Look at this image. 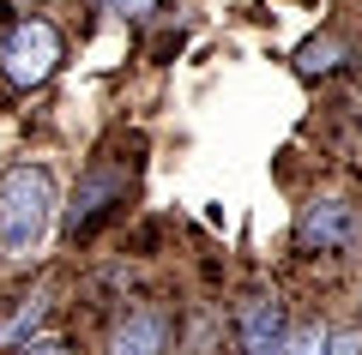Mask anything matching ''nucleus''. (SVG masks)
Masks as SVG:
<instances>
[{
  "label": "nucleus",
  "instance_id": "obj_1",
  "mask_svg": "<svg viewBox=\"0 0 362 355\" xmlns=\"http://www.w3.org/2000/svg\"><path fill=\"white\" fill-rule=\"evenodd\" d=\"M54 223V175L42 163H13L0 175V253L30 259Z\"/></svg>",
  "mask_w": 362,
  "mask_h": 355
},
{
  "label": "nucleus",
  "instance_id": "obj_2",
  "mask_svg": "<svg viewBox=\"0 0 362 355\" xmlns=\"http://www.w3.org/2000/svg\"><path fill=\"white\" fill-rule=\"evenodd\" d=\"M0 66H6V78H13L18 90L49 85V73L61 66V37H54V25L49 18H18V25L6 30V42H0Z\"/></svg>",
  "mask_w": 362,
  "mask_h": 355
},
{
  "label": "nucleus",
  "instance_id": "obj_3",
  "mask_svg": "<svg viewBox=\"0 0 362 355\" xmlns=\"http://www.w3.org/2000/svg\"><path fill=\"white\" fill-rule=\"evenodd\" d=\"M121 199H127V175H121L115 163H90V175L78 181L73 205H66V235H73V241H85V235L103 223Z\"/></svg>",
  "mask_w": 362,
  "mask_h": 355
},
{
  "label": "nucleus",
  "instance_id": "obj_4",
  "mask_svg": "<svg viewBox=\"0 0 362 355\" xmlns=\"http://www.w3.org/2000/svg\"><path fill=\"white\" fill-rule=\"evenodd\" d=\"M356 235V205L350 199H314L296 217V247L302 253H338Z\"/></svg>",
  "mask_w": 362,
  "mask_h": 355
},
{
  "label": "nucleus",
  "instance_id": "obj_5",
  "mask_svg": "<svg viewBox=\"0 0 362 355\" xmlns=\"http://www.w3.org/2000/svg\"><path fill=\"white\" fill-rule=\"evenodd\" d=\"M235 337H242L247 355H278L290 337V319H284V301L278 295H247L242 307H235Z\"/></svg>",
  "mask_w": 362,
  "mask_h": 355
},
{
  "label": "nucleus",
  "instance_id": "obj_6",
  "mask_svg": "<svg viewBox=\"0 0 362 355\" xmlns=\"http://www.w3.org/2000/svg\"><path fill=\"white\" fill-rule=\"evenodd\" d=\"M103 355H169V319L163 313H127L115 331H109V349Z\"/></svg>",
  "mask_w": 362,
  "mask_h": 355
},
{
  "label": "nucleus",
  "instance_id": "obj_7",
  "mask_svg": "<svg viewBox=\"0 0 362 355\" xmlns=\"http://www.w3.org/2000/svg\"><path fill=\"white\" fill-rule=\"evenodd\" d=\"M42 319H49V283H42V289H30V295H25V307H18V313L0 325V349H25V343L37 337Z\"/></svg>",
  "mask_w": 362,
  "mask_h": 355
},
{
  "label": "nucleus",
  "instance_id": "obj_8",
  "mask_svg": "<svg viewBox=\"0 0 362 355\" xmlns=\"http://www.w3.org/2000/svg\"><path fill=\"white\" fill-rule=\"evenodd\" d=\"M338 61H344V49H338L332 37H314V42H302V49H296V73H302V78H320V73H332Z\"/></svg>",
  "mask_w": 362,
  "mask_h": 355
},
{
  "label": "nucleus",
  "instance_id": "obj_9",
  "mask_svg": "<svg viewBox=\"0 0 362 355\" xmlns=\"http://www.w3.org/2000/svg\"><path fill=\"white\" fill-rule=\"evenodd\" d=\"M326 349H332V331H326V325H302V331H290V337H284V349H278V355H326Z\"/></svg>",
  "mask_w": 362,
  "mask_h": 355
},
{
  "label": "nucleus",
  "instance_id": "obj_10",
  "mask_svg": "<svg viewBox=\"0 0 362 355\" xmlns=\"http://www.w3.org/2000/svg\"><path fill=\"white\" fill-rule=\"evenodd\" d=\"M103 13H115V18H151L157 13V0H97Z\"/></svg>",
  "mask_w": 362,
  "mask_h": 355
},
{
  "label": "nucleus",
  "instance_id": "obj_11",
  "mask_svg": "<svg viewBox=\"0 0 362 355\" xmlns=\"http://www.w3.org/2000/svg\"><path fill=\"white\" fill-rule=\"evenodd\" d=\"M13 355H73V343H61V337H30L25 349H13Z\"/></svg>",
  "mask_w": 362,
  "mask_h": 355
},
{
  "label": "nucleus",
  "instance_id": "obj_12",
  "mask_svg": "<svg viewBox=\"0 0 362 355\" xmlns=\"http://www.w3.org/2000/svg\"><path fill=\"white\" fill-rule=\"evenodd\" d=\"M362 349V331H338V337H332V349H326V355H356Z\"/></svg>",
  "mask_w": 362,
  "mask_h": 355
}]
</instances>
